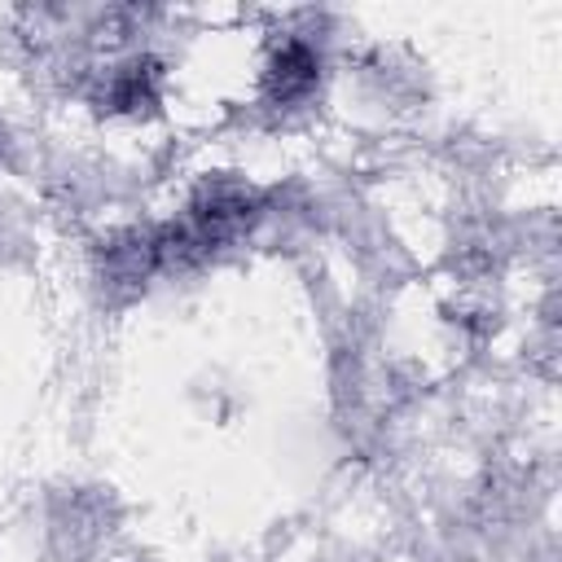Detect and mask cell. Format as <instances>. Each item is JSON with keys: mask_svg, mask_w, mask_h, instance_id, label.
I'll use <instances>...</instances> for the list:
<instances>
[{"mask_svg": "<svg viewBox=\"0 0 562 562\" xmlns=\"http://www.w3.org/2000/svg\"><path fill=\"white\" fill-rule=\"evenodd\" d=\"M312 83H316V57H312L303 44H285V48L272 57V70H268L272 97L290 101V97H303Z\"/></svg>", "mask_w": 562, "mask_h": 562, "instance_id": "cell-1", "label": "cell"}]
</instances>
